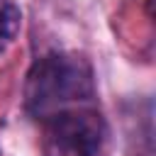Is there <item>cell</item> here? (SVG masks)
Instances as JSON below:
<instances>
[{"instance_id": "3957f363", "label": "cell", "mask_w": 156, "mask_h": 156, "mask_svg": "<svg viewBox=\"0 0 156 156\" xmlns=\"http://www.w3.org/2000/svg\"><path fill=\"white\" fill-rule=\"evenodd\" d=\"M22 29V12L12 0H0V54L17 39Z\"/></svg>"}, {"instance_id": "7a4b0ae2", "label": "cell", "mask_w": 156, "mask_h": 156, "mask_svg": "<svg viewBox=\"0 0 156 156\" xmlns=\"http://www.w3.org/2000/svg\"><path fill=\"white\" fill-rule=\"evenodd\" d=\"M107 144V119L88 105L44 119L39 139L41 156H105Z\"/></svg>"}, {"instance_id": "6da1fadb", "label": "cell", "mask_w": 156, "mask_h": 156, "mask_svg": "<svg viewBox=\"0 0 156 156\" xmlns=\"http://www.w3.org/2000/svg\"><path fill=\"white\" fill-rule=\"evenodd\" d=\"M95 71L73 51H51L37 58L24 78V110L34 119H49L63 110L85 107L95 100Z\"/></svg>"}]
</instances>
